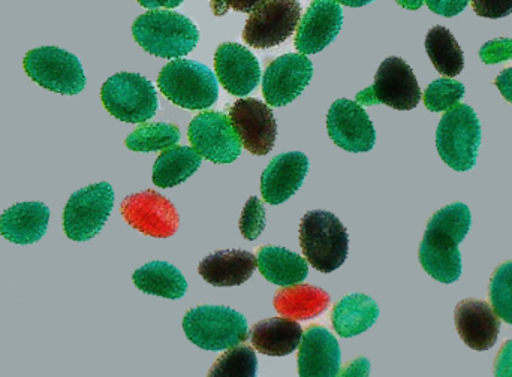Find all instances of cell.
<instances>
[{
  "label": "cell",
  "mask_w": 512,
  "mask_h": 377,
  "mask_svg": "<svg viewBox=\"0 0 512 377\" xmlns=\"http://www.w3.org/2000/svg\"><path fill=\"white\" fill-rule=\"evenodd\" d=\"M471 223V210L462 202L433 214L420 246L421 265L433 279L445 285L460 279L463 268L459 244L468 235Z\"/></svg>",
  "instance_id": "6da1fadb"
},
{
  "label": "cell",
  "mask_w": 512,
  "mask_h": 377,
  "mask_svg": "<svg viewBox=\"0 0 512 377\" xmlns=\"http://www.w3.org/2000/svg\"><path fill=\"white\" fill-rule=\"evenodd\" d=\"M135 41L147 53L162 59H179L197 47L200 30L194 21L174 11L150 9L132 24Z\"/></svg>",
  "instance_id": "7a4b0ae2"
},
{
  "label": "cell",
  "mask_w": 512,
  "mask_h": 377,
  "mask_svg": "<svg viewBox=\"0 0 512 377\" xmlns=\"http://www.w3.org/2000/svg\"><path fill=\"white\" fill-rule=\"evenodd\" d=\"M300 244L307 262L319 273H333L348 258V231L330 211L313 210L304 214L300 223Z\"/></svg>",
  "instance_id": "3957f363"
},
{
  "label": "cell",
  "mask_w": 512,
  "mask_h": 377,
  "mask_svg": "<svg viewBox=\"0 0 512 377\" xmlns=\"http://www.w3.org/2000/svg\"><path fill=\"white\" fill-rule=\"evenodd\" d=\"M158 86L165 98L186 110H207L218 101L216 75L203 63L176 59L164 66Z\"/></svg>",
  "instance_id": "277c9868"
},
{
  "label": "cell",
  "mask_w": 512,
  "mask_h": 377,
  "mask_svg": "<svg viewBox=\"0 0 512 377\" xmlns=\"http://www.w3.org/2000/svg\"><path fill=\"white\" fill-rule=\"evenodd\" d=\"M481 123L469 105L457 104L447 111L436 131V149L442 161L459 173L477 165Z\"/></svg>",
  "instance_id": "5b68a950"
},
{
  "label": "cell",
  "mask_w": 512,
  "mask_h": 377,
  "mask_svg": "<svg viewBox=\"0 0 512 377\" xmlns=\"http://www.w3.org/2000/svg\"><path fill=\"white\" fill-rule=\"evenodd\" d=\"M186 337L206 351H227L249 337L248 321L242 313L225 306H200L183 319Z\"/></svg>",
  "instance_id": "8992f818"
},
{
  "label": "cell",
  "mask_w": 512,
  "mask_h": 377,
  "mask_svg": "<svg viewBox=\"0 0 512 377\" xmlns=\"http://www.w3.org/2000/svg\"><path fill=\"white\" fill-rule=\"evenodd\" d=\"M105 110L120 122L144 123L158 111L155 86L147 78L119 72L105 81L101 89Z\"/></svg>",
  "instance_id": "52a82bcc"
},
{
  "label": "cell",
  "mask_w": 512,
  "mask_h": 377,
  "mask_svg": "<svg viewBox=\"0 0 512 377\" xmlns=\"http://www.w3.org/2000/svg\"><path fill=\"white\" fill-rule=\"evenodd\" d=\"M24 71L42 89L60 95H78L86 87V74L80 59L59 47L30 50L23 60Z\"/></svg>",
  "instance_id": "ba28073f"
},
{
  "label": "cell",
  "mask_w": 512,
  "mask_h": 377,
  "mask_svg": "<svg viewBox=\"0 0 512 377\" xmlns=\"http://www.w3.org/2000/svg\"><path fill=\"white\" fill-rule=\"evenodd\" d=\"M355 101L363 107L384 104L394 110H414L421 101L420 84L405 60L388 57L379 66L373 86L358 93Z\"/></svg>",
  "instance_id": "9c48e42d"
},
{
  "label": "cell",
  "mask_w": 512,
  "mask_h": 377,
  "mask_svg": "<svg viewBox=\"0 0 512 377\" xmlns=\"http://www.w3.org/2000/svg\"><path fill=\"white\" fill-rule=\"evenodd\" d=\"M114 205L110 183L89 185L72 193L63 210V231L74 241L92 240L107 223Z\"/></svg>",
  "instance_id": "30bf717a"
},
{
  "label": "cell",
  "mask_w": 512,
  "mask_h": 377,
  "mask_svg": "<svg viewBox=\"0 0 512 377\" xmlns=\"http://www.w3.org/2000/svg\"><path fill=\"white\" fill-rule=\"evenodd\" d=\"M301 20L298 0H268L252 12L243 30V41L251 47H276L297 30Z\"/></svg>",
  "instance_id": "8fae6325"
},
{
  "label": "cell",
  "mask_w": 512,
  "mask_h": 377,
  "mask_svg": "<svg viewBox=\"0 0 512 377\" xmlns=\"http://www.w3.org/2000/svg\"><path fill=\"white\" fill-rule=\"evenodd\" d=\"M188 137L192 147L215 164H233L242 153L233 122L219 111L198 114L189 125Z\"/></svg>",
  "instance_id": "7c38bea8"
},
{
  "label": "cell",
  "mask_w": 512,
  "mask_h": 377,
  "mask_svg": "<svg viewBox=\"0 0 512 377\" xmlns=\"http://www.w3.org/2000/svg\"><path fill=\"white\" fill-rule=\"evenodd\" d=\"M126 223L141 234L153 238H170L179 231L180 216L170 199L155 190L135 193L122 202Z\"/></svg>",
  "instance_id": "4fadbf2b"
},
{
  "label": "cell",
  "mask_w": 512,
  "mask_h": 377,
  "mask_svg": "<svg viewBox=\"0 0 512 377\" xmlns=\"http://www.w3.org/2000/svg\"><path fill=\"white\" fill-rule=\"evenodd\" d=\"M312 77L313 65L306 54H285L265 69L262 95L270 107H285L303 93Z\"/></svg>",
  "instance_id": "5bb4252c"
},
{
  "label": "cell",
  "mask_w": 512,
  "mask_h": 377,
  "mask_svg": "<svg viewBox=\"0 0 512 377\" xmlns=\"http://www.w3.org/2000/svg\"><path fill=\"white\" fill-rule=\"evenodd\" d=\"M328 137L340 149L351 153L370 152L375 147L376 131L363 105L339 99L327 116Z\"/></svg>",
  "instance_id": "9a60e30c"
},
{
  "label": "cell",
  "mask_w": 512,
  "mask_h": 377,
  "mask_svg": "<svg viewBox=\"0 0 512 377\" xmlns=\"http://www.w3.org/2000/svg\"><path fill=\"white\" fill-rule=\"evenodd\" d=\"M230 119L242 146L255 156H265L273 150L277 125L273 111L255 98L237 101L230 108Z\"/></svg>",
  "instance_id": "2e32d148"
},
{
  "label": "cell",
  "mask_w": 512,
  "mask_h": 377,
  "mask_svg": "<svg viewBox=\"0 0 512 377\" xmlns=\"http://www.w3.org/2000/svg\"><path fill=\"white\" fill-rule=\"evenodd\" d=\"M342 26L343 11L337 0H312L298 23L295 48L301 54L319 53L336 39Z\"/></svg>",
  "instance_id": "e0dca14e"
},
{
  "label": "cell",
  "mask_w": 512,
  "mask_h": 377,
  "mask_svg": "<svg viewBox=\"0 0 512 377\" xmlns=\"http://www.w3.org/2000/svg\"><path fill=\"white\" fill-rule=\"evenodd\" d=\"M216 77L230 95L243 96L254 92L261 80L258 59L240 44L227 42L216 50Z\"/></svg>",
  "instance_id": "ac0fdd59"
},
{
  "label": "cell",
  "mask_w": 512,
  "mask_h": 377,
  "mask_svg": "<svg viewBox=\"0 0 512 377\" xmlns=\"http://www.w3.org/2000/svg\"><path fill=\"white\" fill-rule=\"evenodd\" d=\"M454 319L459 336L474 351H489L498 342L501 319L487 301L474 298L460 301L454 312Z\"/></svg>",
  "instance_id": "d6986e66"
},
{
  "label": "cell",
  "mask_w": 512,
  "mask_h": 377,
  "mask_svg": "<svg viewBox=\"0 0 512 377\" xmlns=\"http://www.w3.org/2000/svg\"><path fill=\"white\" fill-rule=\"evenodd\" d=\"M342 352L327 328L312 325L303 334L298 351V375L333 377L340 373Z\"/></svg>",
  "instance_id": "ffe728a7"
},
{
  "label": "cell",
  "mask_w": 512,
  "mask_h": 377,
  "mask_svg": "<svg viewBox=\"0 0 512 377\" xmlns=\"http://www.w3.org/2000/svg\"><path fill=\"white\" fill-rule=\"evenodd\" d=\"M309 173V159L304 153L289 152L276 156L261 176L265 202L279 205L295 195Z\"/></svg>",
  "instance_id": "44dd1931"
},
{
  "label": "cell",
  "mask_w": 512,
  "mask_h": 377,
  "mask_svg": "<svg viewBox=\"0 0 512 377\" xmlns=\"http://www.w3.org/2000/svg\"><path fill=\"white\" fill-rule=\"evenodd\" d=\"M50 222V208L42 202H20L0 216V235L14 244H35L44 237Z\"/></svg>",
  "instance_id": "7402d4cb"
},
{
  "label": "cell",
  "mask_w": 512,
  "mask_h": 377,
  "mask_svg": "<svg viewBox=\"0 0 512 377\" xmlns=\"http://www.w3.org/2000/svg\"><path fill=\"white\" fill-rule=\"evenodd\" d=\"M256 256L245 250H219L201 261L200 276L216 288L240 286L256 270Z\"/></svg>",
  "instance_id": "603a6c76"
},
{
  "label": "cell",
  "mask_w": 512,
  "mask_h": 377,
  "mask_svg": "<svg viewBox=\"0 0 512 377\" xmlns=\"http://www.w3.org/2000/svg\"><path fill=\"white\" fill-rule=\"evenodd\" d=\"M303 328L289 318H271L252 328L251 342L256 351L268 357H286L300 346Z\"/></svg>",
  "instance_id": "cb8c5ba5"
},
{
  "label": "cell",
  "mask_w": 512,
  "mask_h": 377,
  "mask_svg": "<svg viewBox=\"0 0 512 377\" xmlns=\"http://www.w3.org/2000/svg\"><path fill=\"white\" fill-rule=\"evenodd\" d=\"M273 304L280 316H286L294 321H306L327 310L330 295L316 286L295 283L282 286L274 295Z\"/></svg>",
  "instance_id": "d4e9b609"
},
{
  "label": "cell",
  "mask_w": 512,
  "mask_h": 377,
  "mask_svg": "<svg viewBox=\"0 0 512 377\" xmlns=\"http://www.w3.org/2000/svg\"><path fill=\"white\" fill-rule=\"evenodd\" d=\"M379 318V306L364 294H351L334 306L331 313L334 331L343 339L360 336Z\"/></svg>",
  "instance_id": "484cf974"
},
{
  "label": "cell",
  "mask_w": 512,
  "mask_h": 377,
  "mask_svg": "<svg viewBox=\"0 0 512 377\" xmlns=\"http://www.w3.org/2000/svg\"><path fill=\"white\" fill-rule=\"evenodd\" d=\"M256 261L262 276L273 285H295L309 276V265L306 259L285 247H261Z\"/></svg>",
  "instance_id": "4316f807"
},
{
  "label": "cell",
  "mask_w": 512,
  "mask_h": 377,
  "mask_svg": "<svg viewBox=\"0 0 512 377\" xmlns=\"http://www.w3.org/2000/svg\"><path fill=\"white\" fill-rule=\"evenodd\" d=\"M135 286L147 295L180 300L188 292V282L179 268L165 261H153L134 273Z\"/></svg>",
  "instance_id": "83f0119b"
},
{
  "label": "cell",
  "mask_w": 512,
  "mask_h": 377,
  "mask_svg": "<svg viewBox=\"0 0 512 377\" xmlns=\"http://www.w3.org/2000/svg\"><path fill=\"white\" fill-rule=\"evenodd\" d=\"M201 164L203 156L194 147H170L153 165V183L161 189L182 185L197 173Z\"/></svg>",
  "instance_id": "f1b7e54d"
},
{
  "label": "cell",
  "mask_w": 512,
  "mask_h": 377,
  "mask_svg": "<svg viewBox=\"0 0 512 377\" xmlns=\"http://www.w3.org/2000/svg\"><path fill=\"white\" fill-rule=\"evenodd\" d=\"M426 51L442 77H457L465 68V54L447 27L435 26L429 30Z\"/></svg>",
  "instance_id": "f546056e"
},
{
  "label": "cell",
  "mask_w": 512,
  "mask_h": 377,
  "mask_svg": "<svg viewBox=\"0 0 512 377\" xmlns=\"http://www.w3.org/2000/svg\"><path fill=\"white\" fill-rule=\"evenodd\" d=\"M180 129L171 123H152L135 129L126 138V147L132 152H159L176 146L180 141Z\"/></svg>",
  "instance_id": "4dcf8cb0"
},
{
  "label": "cell",
  "mask_w": 512,
  "mask_h": 377,
  "mask_svg": "<svg viewBox=\"0 0 512 377\" xmlns=\"http://www.w3.org/2000/svg\"><path fill=\"white\" fill-rule=\"evenodd\" d=\"M489 297L499 319L512 325V261L496 268L490 279Z\"/></svg>",
  "instance_id": "1f68e13d"
},
{
  "label": "cell",
  "mask_w": 512,
  "mask_h": 377,
  "mask_svg": "<svg viewBox=\"0 0 512 377\" xmlns=\"http://www.w3.org/2000/svg\"><path fill=\"white\" fill-rule=\"evenodd\" d=\"M258 360L249 346H234L228 349L209 372V376H256Z\"/></svg>",
  "instance_id": "d6a6232c"
},
{
  "label": "cell",
  "mask_w": 512,
  "mask_h": 377,
  "mask_svg": "<svg viewBox=\"0 0 512 377\" xmlns=\"http://www.w3.org/2000/svg\"><path fill=\"white\" fill-rule=\"evenodd\" d=\"M465 96V86L453 78H439L424 92V105L432 113H444L459 104Z\"/></svg>",
  "instance_id": "836d02e7"
},
{
  "label": "cell",
  "mask_w": 512,
  "mask_h": 377,
  "mask_svg": "<svg viewBox=\"0 0 512 377\" xmlns=\"http://www.w3.org/2000/svg\"><path fill=\"white\" fill-rule=\"evenodd\" d=\"M265 228V208L256 196L246 202L240 217V232L246 240L254 241Z\"/></svg>",
  "instance_id": "e575fe53"
},
{
  "label": "cell",
  "mask_w": 512,
  "mask_h": 377,
  "mask_svg": "<svg viewBox=\"0 0 512 377\" xmlns=\"http://www.w3.org/2000/svg\"><path fill=\"white\" fill-rule=\"evenodd\" d=\"M480 59L486 65H496V63L507 62L512 59V39L501 38L495 41L487 42L481 47Z\"/></svg>",
  "instance_id": "d590c367"
},
{
  "label": "cell",
  "mask_w": 512,
  "mask_h": 377,
  "mask_svg": "<svg viewBox=\"0 0 512 377\" xmlns=\"http://www.w3.org/2000/svg\"><path fill=\"white\" fill-rule=\"evenodd\" d=\"M472 8L478 17L498 20L512 14V0H472Z\"/></svg>",
  "instance_id": "8d00e7d4"
},
{
  "label": "cell",
  "mask_w": 512,
  "mask_h": 377,
  "mask_svg": "<svg viewBox=\"0 0 512 377\" xmlns=\"http://www.w3.org/2000/svg\"><path fill=\"white\" fill-rule=\"evenodd\" d=\"M471 0H426V5L429 6L430 11L435 14L442 15V17H456L465 11L466 6L469 5Z\"/></svg>",
  "instance_id": "74e56055"
},
{
  "label": "cell",
  "mask_w": 512,
  "mask_h": 377,
  "mask_svg": "<svg viewBox=\"0 0 512 377\" xmlns=\"http://www.w3.org/2000/svg\"><path fill=\"white\" fill-rule=\"evenodd\" d=\"M495 376H512V339L502 346L496 357Z\"/></svg>",
  "instance_id": "f35d334b"
},
{
  "label": "cell",
  "mask_w": 512,
  "mask_h": 377,
  "mask_svg": "<svg viewBox=\"0 0 512 377\" xmlns=\"http://www.w3.org/2000/svg\"><path fill=\"white\" fill-rule=\"evenodd\" d=\"M495 84L502 96L512 104V68L504 69L496 78Z\"/></svg>",
  "instance_id": "ab89813d"
},
{
  "label": "cell",
  "mask_w": 512,
  "mask_h": 377,
  "mask_svg": "<svg viewBox=\"0 0 512 377\" xmlns=\"http://www.w3.org/2000/svg\"><path fill=\"white\" fill-rule=\"evenodd\" d=\"M268 0H230V8L237 12L252 14L259 6L264 5Z\"/></svg>",
  "instance_id": "60d3db41"
},
{
  "label": "cell",
  "mask_w": 512,
  "mask_h": 377,
  "mask_svg": "<svg viewBox=\"0 0 512 377\" xmlns=\"http://www.w3.org/2000/svg\"><path fill=\"white\" fill-rule=\"evenodd\" d=\"M183 0H138L147 9L177 8Z\"/></svg>",
  "instance_id": "b9f144b4"
},
{
  "label": "cell",
  "mask_w": 512,
  "mask_h": 377,
  "mask_svg": "<svg viewBox=\"0 0 512 377\" xmlns=\"http://www.w3.org/2000/svg\"><path fill=\"white\" fill-rule=\"evenodd\" d=\"M345 376H366L369 375V361L364 360V358H360V360L355 361L352 366H349L348 369L343 372Z\"/></svg>",
  "instance_id": "7bdbcfd3"
},
{
  "label": "cell",
  "mask_w": 512,
  "mask_h": 377,
  "mask_svg": "<svg viewBox=\"0 0 512 377\" xmlns=\"http://www.w3.org/2000/svg\"><path fill=\"white\" fill-rule=\"evenodd\" d=\"M210 6L216 17H222L230 11V0H210Z\"/></svg>",
  "instance_id": "ee69618b"
},
{
  "label": "cell",
  "mask_w": 512,
  "mask_h": 377,
  "mask_svg": "<svg viewBox=\"0 0 512 377\" xmlns=\"http://www.w3.org/2000/svg\"><path fill=\"white\" fill-rule=\"evenodd\" d=\"M402 8L409 9V11H417L424 5L426 0H396Z\"/></svg>",
  "instance_id": "f6af8a7d"
},
{
  "label": "cell",
  "mask_w": 512,
  "mask_h": 377,
  "mask_svg": "<svg viewBox=\"0 0 512 377\" xmlns=\"http://www.w3.org/2000/svg\"><path fill=\"white\" fill-rule=\"evenodd\" d=\"M340 5L351 6V8H361V6L369 5L373 0H337Z\"/></svg>",
  "instance_id": "bcb514c9"
}]
</instances>
